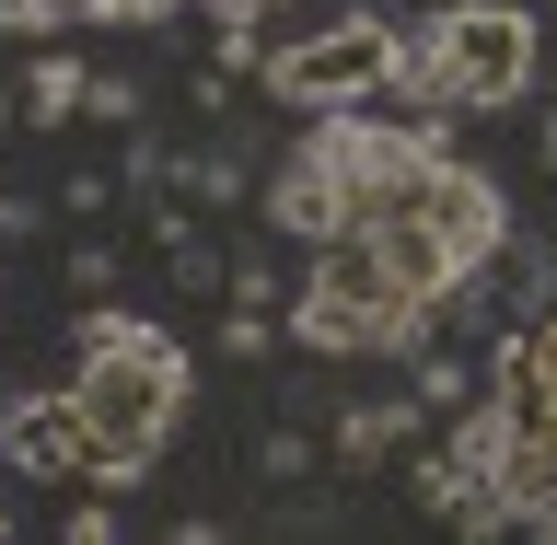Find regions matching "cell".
<instances>
[{
    "label": "cell",
    "instance_id": "cell-11",
    "mask_svg": "<svg viewBox=\"0 0 557 545\" xmlns=\"http://www.w3.org/2000/svg\"><path fill=\"white\" fill-rule=\"evenodd\" d=\"M82 116H94V128H139V82H128V70H94Z\"/></svg>",
    "mask_w": 557,
    "mask_h": 545
},
{
    "label": "cell",
    "instance_id": "cell-10",
    "mask_svg": "<svg viewBox=\"0 0 557 545\" xmlns=\"http://www.w3.org/2000/svg\"><path fill=\"white\" fill-rule=\"evenodd\" d=\"M256 465H268V487H302L313 465H325V442H313V430H290V418H278L268 442H256Z\"/></svg>",
    "mask_w": 557,
    "mask_h": 545
},
{
    "label": "cell",
    "instance_id": "cell-2",
    "mask_svg": "<svg viewBox=\"0 0 557 545\" xmlns=\"http://www.w3.org/2000/svg\"><path fill=\"white\" fill-rule=\"evenodd\" d=\"M290 337L325 348V360H418V348L442 337V302H430L372 233H325L302 290H290Z\"/></svg>",
    "mask_w": 557,
    "mask_h": 545
},
{
    "label": "cell",
    "instance_id": "cell-3",
    "mask_svg": "<svg viewBox=\"0 0 557 545\" xmlns=\"http://www.w3.org/2000/svg\"><path fill=\"white\" fill-rule=\"evenodd\" d=\"M534 70H546V35L522 0H442L430 35H407L395 94L430 104V116H499V104L534 94Z\"/></svg>",
    "mask_w": 557,
    "mask_h": 545
},
{
    "label": "cell",
    "instance_id": "cell-12",
    "mask_svg": "<svg viewBox=\"0 0 557 545\" xmlns=\"http://www.w3.org/2000/svg\"><path fill=\"white\" fill-rule=\"evenodd\" d=\"M94 0H0V35H59V24H82Z\"/></svg>",
    "mask_w": 557,
    "mask_h": 545
},
{
    "label": "cell",
    "instance_id": "cell-15",
    "mask_svg": "<svg viewBox=\"0 0 557 545\" xmlns=\"http://www.w3.org/2000/svg\"><path fill=\"white\" fill-rule=\"evenodd\" d=\"M221 360H268V313H256V302L221 313Z\"/></svg>",
    "mask_w": 557,
    "mask_h": 545
},
{
    "label": "cell",
    "instance_id": "cell-19",
    "mask_svg": "<svg viewBox=\"0 0 557 545\" xmlns=\"http://www.w3.org/2000/svg\"><path fill=\"white\" fill-rule=\"evenodd\" d=\"M0 534H12V511H0Z\"/></svg>",
    "mask_w": 557,
    "mask_h": 545
},
{
    "label": "cell",
    "instance_id": "cell-18",
    "mask_svg": "<svg viewBox=\"0 0 557 545\" xmlns=\"http://www.w3.org/2000/svg\"><path fill=\"white\" fill-rule=\"evenodd\" d=\"M534 151H546V174H557V94H546V128H534Z\"/></svg>",
    "mask_w": 557,
    "mask_h": 545
},
{
    "label": "cell",
    "instance_id": "cell-7",
    "mask_svg": "<svg viewBox=\"0 0 557 545\" xmlns=\"http://www.w3.org/2000/svg\"><path fill=\"white\" fill-rule=\"evenodd\" d=\"M418 395H348L337 418H325V465H348V476H372V465H395V453L418 442Z\"/></svg>",
    "mask_w": 557,
    "mask_h": 545
},
{
    "label": "cell",
    "instance_id": "cell-14",
    "mask_svg": "<svg viewBox=\"0 0 557 545\" xmlns=\"http://www.w3.org/2000/svg\"><path fill=\"white\" fill-rule=\"evenodd\" d=\"M256 59H268V35H256V24H209V70H221V82H244Z\"/></svg>",
    "mask_w": 557,
    "mask_h": 545
},
{
    "label": "cell",
    "instance_id": "cell-1",
    "mask_svg": "<svg viewBox=\"0 0 557 545\" xmlns=\"http://www.w3.org/2000/svg\"><path fill=\"white\" fill-rule=\"evenodd\" d=\"M186 348L128 302H82V372H70V407L94 430V487H139L163 465V442L186 430Z\"/></svg>",
    "mask_w": 557,
    "mask_h": 545
},
{
    "label": "cell",
    "instance_id": "cell-4",
    "mask_svg": "<svg viewBox=\"0 0 557 545\" xmlns=\"http://www.w3.org/2000/svg\"><path fill=\"white\" fill-rule=\"evenodd\" d=\"M395 70H407V35L383 24V12H325V24H290L256 59V82H268L278 104H302V116H325V104H372L395 94Z\"/></svg>",
    "mask_w": 557,
    "mask_h": 545
},
{
    "label": "cell",
    "instance_id": "cell-17",
    "mask_svg": "<svg viewBox=\"0 0 557 545\" xmlns=\"http://www.w3.org/2000/svg\"><path fill=\"white\" fill-rule=\"evenodd\" d=\"M104 24H174V12H198V0H94Z\"/></svg>",
    "mask_w": 557,
    "mask_h": 545
},
{
    "label": "cell",
    "instance_id": "cell-6",
    "mask_svg": "<svg viewBox=\"0 0 557 545\" xmlns=\"http://www.w3.org/2000/svg\"><path fill=\"white\" fill-rule=\"evenodd\" d=\"M268 233H290V244H325V233H348V186H337V163H325V139L302 128V151L268 174V209H256Z\"/></svg>",
    "mask_w": 557,
    "mask_h": 545
},
{
    "label": "cell",
    "instance_id": "cell-8",
    "mask_svg": "<svg viewBox=\"0 0 557 545\" xmlns=\"http://www.w3.org/2000/svg\"><path fill=\"white\" fill-rule=\"evenodd\" d=\"M82 94H94V70L70 59V47H47V59L24 70V94H12V116H24V128H70V116H82Z\"/></svg>",
    "mask_w": 557,
    "mask_h": 545
},
{
    "label": "cell",
    "instance_id": "cell-5",
    "mask_svg": "<svg viewBox=\"0 0 557 545\" xmlns=\"http://www.w3.org/2000/svg\"><path fill=\"white\" fill-rule=\"evenodd\" d=\"M0 476H94V430L59 395H0Z\"/></svg>",
    "mask_w": 557,
    "mask_h": 545
},
{
    "label": "cell",
    "instance_id": "cell-9",
    "mask_svg": "<svg viewBox=\"0 0 557 545\" xmlns=\"http://www.w3.org/2000/svg\"><path fill=\"white\" fill-rule=\"evenodd\" d=\"M407 395H418L430 418H453V407H476L487 383H465V360H442V348H418V383H407Z\"/></svg>",
    "mask_w": 557,
    "mask_h": 545
},
{
    "label": "cell",
    "instance_id": "cell-13",
    "mask_svg": "<svg viewBox=\"0 0 557 545\" xmlns=\"http://www.w3.org/2000/svg\"><path fill=\"white\" fill-rule=\"evenodd\" d=\"M70 290H82V302H104V290H116V244H104V233L70 244Z\"/></svg>",
    "mask_w": 557,
    "mask_h": 545
},
{
    "label": "cell",
    "instance_id": "cell-16",
    "mask_svg": "<svg viewBox=\"0 0 557 545\" xmlns=\"http://www.w3.org/2000/svg\"><path fill=\"white\" fill-rule=\"evenodd\" d=\"M221 302H256V313H268V302H278V278H268V256H233V268H221Z\"/></svg>",
    "mask_w": 557,
    "mask_h": 545
}]
</instances>
